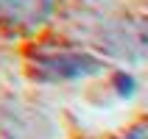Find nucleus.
I'll use <instances>...</instances> for the list:
<instances>
[{
	"label": "nucleus",
	"instance_id": "nucleus-1",
	"mask_svg": "<svg viewBox=\"0 0 148 139\" xmlns=\"http://www.w3.org/2000/svg\"><path fill=\"white\" fill-rule=\"evenodd\" d=\"M101 64L92 56H84V53H50V56H42L34 67V78L39 81H73V78H84V75L98 73Z\"/></svg>",
	"mask_w": 148,
	"mask_h": 139
},
{
	"label": "nucleus",
	"instance_id": "nucleus-2",
	"mask_svg": "<svg viewBox=\"0 0 148 139\" xmlns=\"http://www.w3.org/2000/svg\"><path fill=\"white\" fill-rule=\"evenodd\" d=\"M53 0H0V25L11 31H28L48 20Z\"/></svg>",
	"mask_w": 148,
	"mask_h": 139
},
{
	"label": "nucleus",
	"instance_id": "nucleus-3",
	"mask_svg": "<svg viewBox=\"0 0 148 139\" xmlns=\"http://www.w3.org/2000/svg\"><path fill=\"white\" fill-rule=\"evenodd\" d=\"M120 139H148V123H143V125H134L132 131H126Z\"/></svg>",
	"mask_w": 148,
	"mask_h": 139
}]
</instances>
